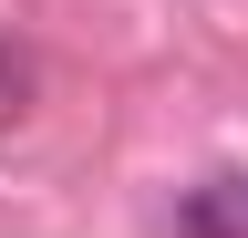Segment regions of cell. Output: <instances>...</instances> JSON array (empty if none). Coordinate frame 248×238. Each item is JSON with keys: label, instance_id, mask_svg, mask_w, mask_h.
<instances>
[{"label": "cell", "instance_id": "obj_1", "mask_svg": "<svg viewBox=\"0 0 248 238\" xmlns=\"http://www.w3.org/2000/svg\"><path fill=\"white\" fill-rule=\"evenodd\" d=\"M176 238H248V176H207L176 207Z\"/></svg>", "mask_w": 248, "mask_h": 238}, {"label": "cell", "instance_id": "obj_2", "mask_svg": "<svg viewBox=\"0 0 248 238\" xmlns=\"http://www.w3.org/2000/svg\"><path fill=\"white\" fill-rule=\"evenodd\" d=\"M31 104V63H21V42H0V114H21Z\"/></svg>", "mask_w": 248, "mask_h": 238}]
</instances>
